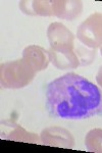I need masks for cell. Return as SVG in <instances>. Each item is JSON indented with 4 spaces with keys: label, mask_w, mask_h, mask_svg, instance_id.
I'll return each instance as SVG.
<instances>
[{
    "label": "cell",
    "mask_w": 102,
    "mask_h": 153,
    "mask_svg": "<svg viewBox=\"0 0 102 153\" xmlns=\"http://www.w3.org/2000/svg\"><path fill=\"white\" fill-rule=\"evenodd\" d=\"M46 107L63 120H85L102 114V92L86 78L68 73L47 86Z\"/></svg>",
    "instance_id": "6da1fadb"
},
{
    "label": "cell",
    "mask_w": 102,
    "mask_h": 153,
    "mask_svg": "<svg viewBox=\"0 0 102 153\" xmlns=\"http://www.w3.org/2000/svg\"><path fill=\"white\" fill-rule=\"evenodd\" d=\"M36 71L25 59L7 61L0 65V85L5 89H22L33 81Z\"/></svg>",
    "instance_id": "7a4b0ae2"
},
{
    "label": "cell",
    "mask_w": 102,
    "mask_h": 153,
    "mask_svg": "<svg viewBox=\"0 0 102 153\" xmlns=\"http://www.w3.org/2000/svg\"><path fill=\"white\" fill-rule=\"evenodd\" d=\"M77 38L83 45L91 49L102 46V13L94 12L77 30Z\"/></svg>",
    "instance_id": "3957f363"
},
{
    "label": "cell",
    "mask_w": 102,
    "mask_h": 153,
    "mask_svg": "<svg viewBox=\"0 0 102 153\" xmlns=\"http://www.w3.org/2000/svg\"><path fill=\"white\" fill-rule=\"evenodd\" d=\"M47 38L50 48L53 50L74 51V36L63 24L55 22L49 25L47 29Z\"/></svg>",
    "instance_id": "277c9868"
},
{
    "label": "cell",
    "mask_w": 102,
    "mask_h": 153,
    "mask_svg": "<svg viewBox=\"0 0 102 153\" xmlns=\"http://www.w3.org/2000/svg\"><path fill=\"white\" fill-rule=\"evenodd\" d=\"M41 144L45 146L71 149L74 146V139L71 133L61 127H49L41 132Z\"/></svg>",
    "instance_id": "5b68a950"
},
{
    "label": "cell",
    "mask_w": 102,
    "mask_h": 153,
    "mask_svg": "<svg viewBox=\"0 0 102 153\" xmlns=\"http://www.w3.org/2000/svg\"><path fill=\"white\" fill-rule=\"evenodd\" d=\"M4 132H1V138L9 141L26 142V143H39L41 139L34 133H30L23 127L16 124L13 120H5L2 123Z\"/></svg>",
    "instance_id": "8992f818"
},
{
    "label": "cell",
    "mask_w": 102,
    "mask_h": 153,
    "mask_svg": "<svg viewBox=\"0 0 102 153\" xmlns=\"http://www.w3.org/2000/svg\"><path fill=\"white\" fill-rule=\"evenodd\" d=\"M52 10L56 18L74 21L83 11V2L80 0H52Z\"/></svg>",
    "instance_id": "52a82bcc"
},
{
    "label": "cell",
    "mask_w": 102,
    "mask_h": 153,
    "mask_svg": "<svg viewBox=\"0 0 102 153\" xmlns=\"http://www.w3.org/2000/svg\"><path fill=\"white\" fill-rule=\"evenodd\" d=\"M23 59L27 61L36 73L44 71L50 62L48 50L38 45H29L23 51Z\"/></svg>",
    "instance_id": "ba28073f"
},
{
    "label": "cell",
    "mask_w": 102,
    "mask_h": 153,
    "mask_svg": "<svg viewBox=\"0 0 102 153\" xmlns=\"http://www.w3.org/2000/svg\"><path fill=\"white\" fill-rule=\"evenodd\" d=\"M50 62L58 70H68V68H77L80 65L79 59L74 51L63 50L57 51L53 49H48Z\"/></svg>",
    "instance_id": "9c48e42d"
},
{
    "label": "cell",
    "mask_w": 102,
    "mask_h": 153,
    "mask_svg": "<svg viewBox=\"0 0 102 153\" xmlns=\"http://www.w3.org/2000/svg\"><path fill=\"white\" fill-rule=\"evenodd\" d=\"M85 146L90 152L102 153V129H93L87 133Z\"/></svg>",
    "instance_id": "30bf717a"
},
{
    "label": "cell",
    "mask_w": 102,
    "mask_h": 153,
    "mask_svg": "<svg viewBox=\"0 0 102 153\" xmlns=\"http://www.w3.org/2000/svg\"><path fill=\"white\" fill-rule=\"evenodd\" d=\"M74 51L79 59L80 65H82V66L91 65L96 57L95 49H91V48L87 47V46L83 45L82 43L74 45Z\"/></svg>",
    "instance_id": "8fae6325"
},
{
    "label": "cell",
    "mask_w": 102,
    "mask_h": 153,
    "mask_svg": "<svg viewBox=\"0 0 102 153\" xmlns=\"http://www.w3.org/2000/svg\"><path fill=\"white\" fill-rule=\"evenodd\" d=\"M32 11H33V16H53L52 0H32Z\"/></svg>",
    "instance_id": "7c38bea8"
},
{
    "label": "cell",
    "mask_w": 102,
    "mask_h": 153,
    "mask_svg": "<svg viewBox=\"0 0 102 153\" xmlns=\"http://www.w3.org/2000/svg\"><path fill=\"white\" fill-rule=\"evenodd\" d=\"M96 82L102 88V65L99 68L98 73H97V75H96Z\"/></svg>",
    "instance_id": "4fadbf2b"
},
{
    "label": "cell",
    "mask_w": 102,
    "mask_h": 153,
    "mask_svg": "<svg viewBox=\"0 0 102 153\" xmlns=\"http://www.w3.org/2000/svg\"><path fill=\"white\" fill-rule=\"evenodd\" d=\"M100 53H101V55H102V46L100 47Z\"/></svg>",
    "instance_id": "5bb4252c"
}]
</instances>
